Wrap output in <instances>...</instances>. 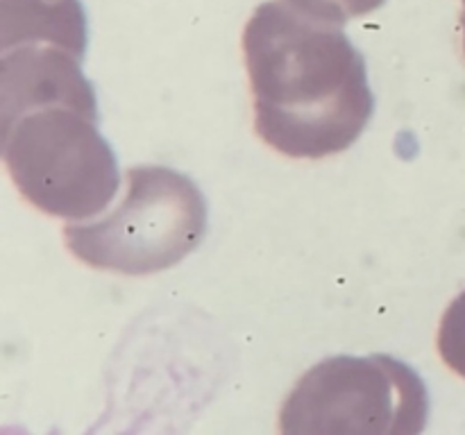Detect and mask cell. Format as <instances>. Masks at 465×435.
<instances>
[{"instance_id":"cell-4","label":"cell","mask_w":465,"mask_h":435,"mask_svg":"<svg viewBox=\"0 0 465 435\" xmlns=\"http://www.w3.org/2000/svg\"><path fill=\"white\" fill-rule=\"evenodd\" d=\"M430 397L418 372L384 353L334 356L298 381L280 411L282 433L416 435Z\"/></svg>"},{"instance_id":"cell-3","label":"cell","mask_w":465,"mask_h":435,"mask_svg":"<svg viewBox=\"0 0 465 435\" xmlns=\"http://www.w3.org/2000/svg\"><path fill=\"white\" fill-rule=\"evenodd\" d=\"M207 234V202L198 186L166 166H136L125 195L95 222L64 227L77 261L116 275H157L189 256Z\"/></svg>"},{"instance_id":"cell-1","label":"cell","mask_w":465,"mask_h":435,"mask_svg":"<svg viewBox=\"0 0 465 435\" xmlns=\"http://www.w3.org/2000/svg\"><path fill=\"white\" fill-rule=\"evenodd\" d=\"M341 25L298 0H268L245 25L254 130L291 159L352 148L375 111L366 59Z\"/></svg>"},{"instance_id":"cell-6","label":"cell","mask_w":465,"mask_h":435,"mask_svg":"<svg viewBox=\"0 0 465 435\" xmlns=\"http://www.w3.org/2000/svg\"><path fill=\"white\" fill-rule=\"evenodd\" d=\"M325 16L334 18L339 23H348L350 18L366 16V14L377 12L386 0H298Z\"/></svg>"},{"instance_id":"cell-2","label":"cell","mask_w":465,"mask_h":435,"mask_svg":"<svg viewBox=\"0 0 465 435\" xmlns=\"http://www.w3.org/2000/svg\"><path fill=\"white\" fill-rule=\"evenodd\" d=\"M3 161L18 193L62 220L94 218L121 186L112 148L98 131V109L50 102L0 121Z\"/></svg>"},{"instance_id":"cell-5","label":"cell","mask_w":465,"mask_h":435,"mask_svg":"<svg viewBox=\"0 0 465 435\" xmlns=\"http://www.w3.org/2000/svg\"><path fill=\"white\" fill-rule=\"evenodd\" d=\"M0 48V118L50 102L98 109L94 84L82 72L84 50L41 41Z\"/></svg>"}]
</instances>
